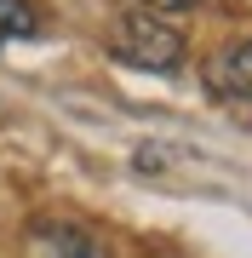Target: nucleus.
<instances>
[{
  "label": "nucleus",
  "mask_w": 252,
  "mask_h": 258,
  "mask_svg": "<svg viewBox=\"0 0 252 258\" xmlns=\"http://www.w3.org/2000/svg\"><path fill=\"white\" fill-rule=\"evenodd\" d=\"M109 57H121L132 69H149V75H166L184 63V35L166 29L155 12H126L109 29Z\"/></svg>",
  "instance_id": "1"
},
{
  "label": "nucleus",
  "mask_w": 252,
  "mask_h": 258,
  "mask_svg": "<svg viewBox=\"0 0 252 258\" xmlns=\"http://www.w3.org/2000/svg\"><path fill=\"white\" fill-rule=\"evenodd\" d=\"M23 258H109V247L69 218H35L23 235Z\"/></svg>",
  "instance_id": "2"
},
{
  "label": "nucleus",
  "mask_w": 252,
  "mask_h": 258,
  "mask_svg": "<svg viewBox=\"0 0 252 258\" xmlns=\"http://www.w3.org/2000/svg\"><path fill=\"white\" fill-rule=\"evenodd\" d=\"M212 81L224 86L229 98H246V103H252V40H235V46H224V52H218Z\"/></svg>",
  "instance_id": "3"
},
{
  "label": "nucleus",
  "mask_w": 252,
  "mask_h": 258,
  "mask_svg": "<svg viewBox=\"0 0 252 258\" xmlns=\"http://www.w3.org/2000/svg\"><path fill=\"white\" fill-rule=\"evenodd\" d=\"M23 35H35V6L29 0H0V46L23 40Z\"/></svg>",
  "instance_id": "4"
},
{
  "label": "nucleus",
  "mask_w": 252,
  "mask_h": 258,
  "mask_svg": "<svg viewBox=\"0 0 252 258\" xmlns=\"http://www.w3.org/2000/svg\"><path fill=\"white\" fill-rule=\"evenodd\" d=\"M201 6V0H143V12H155V18H166V12H189Z\"/></svg>",
  "instance_id": "5"
}]
</instances>
